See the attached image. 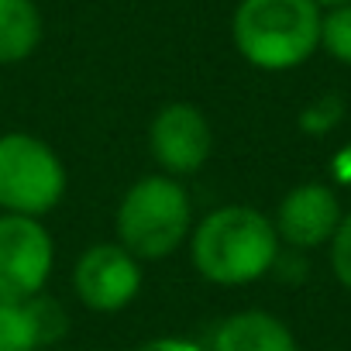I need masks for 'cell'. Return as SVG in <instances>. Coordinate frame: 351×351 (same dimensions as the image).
<instances>
[{
	"mask_svg": "<svg viewBox=\"0 0 351 351\" xmlns=\"http://www.w3.org/2000/svg\"><path fill=\"white\" fill-rule=\"evenodd\" d=\"M279 245L272 217L245 204H224L193 228L190 255L207 282L248 286L279 262Z\"/></svg>",
	"mask_w": 351,
	"mask_h": 351,
	"instance_id": "obj_1",
	"label": "cell"
},
{
	"mask_svg": "<svg viewBox=\"0 0 351 351\" xmlns=\"http://www.w3.org/2000/svg\"><path fill=\"white\" fill-rule=\"evenodd\" d=\"M56 265V245L42 217L0 214V303L42 296Z\"/></svg>",
	"mask_w": 351,
	"mask_h": 351,
	"instance_id": "obj_5",
	"label": "cell"
},
{
	"mask_svg": "<svg viewBox=\"0 0 351 351\" xmlns=\"http://www.w3.org/2000/svg\"><path fill=\"white\" fill-rule=\"evenodd\" d=\"M66 197V165L59 152L28 134H0V210L42 217Z\"/></svg>",
	"mask_w": 351,
	"mask_h": 351,
	"instance_id": "obj_4",
	"label": "cell"
},
{
	"mask_svg": "<svg viewBox=\"0 0 351 351\" xmlns=\"http://www.w3.org/2000/svg\"><path fill=\"white\" fill-rule=\"evenodd\" d=\"M152 158L165 176H193L207 165L214 152V131L200 107L193 104H165L148 128Z\"/></svg>",
	"mask_w": 351,
	"mask_h": 351,
	"instance_id": "obj_7",
	"label": "cell"
},
{
	"mask_svg": "<svg viewBox=\"0 0 351 351\" xmlns=\"http://www.w3.org/2000/svg\"><path fill=\"white\" fill-rule=\"evenodd\" d=\"M330 269H334V279L351 293V210L341 217L330 238Z\"/></svg>",
	"mask_w": 351,
	"mask_h": 351,
	"instance_id": "obj_14",
	"label": "cell"
},
{
	"mask_svg": "<svg viewBox=\"0 0 351 351\" xmlns=\"http://www.w3.org/2000/svg\"><path fill=\"white\" fill-rule=\"evenodd\" d=\"M210 351H300L293 330L265 310H238L221 320Z\"/></svg>",
	"mask_w": 351,
	"mask_h": 351,
	"instance_id": "obj_10",
	"label": "cell"
},
{
	"mask_svg": "<svg viewBox=\"0 0 351 351\" xmlns=\"http://www.w3.org/2000/svg\"><path fill=\"white\" fill-rule=\"evenodd\" d=\"M141 289V262L121 241L90 245L73 265V293L97 313L124 310Z\"/></svg>",
	"mask_w": 351,
	"mask_h": 351,
	"instance_id": "obj_6",
	"label": "cell"
},
{
	"mask_svg": "<svg viewBox=\"0 0 351 351\" xmlns=\"http://www.w3.org/2000/svg\"><path fill=\"white\" fill-rule=\"evenodd\" d=\"M344 117V100L341 97H320L313 104H306V110L300 114V128L306 134H327L341 124Z\"/></svg>",
	"mask_w": 351,
	"mask_h": 351,
	"instance_id": "obj_13",
	"label": "cell"
},
{
	"mask_svg": "<svg viewBox=\"0 0 351 351\" xmlns=\"http://www.w3.org/2000/svg\"><path fill=\"white\" fill-rule=\"evenodd\" d=\"M131 351H204V348L197 341H186V337H152V341L134 344Z\"/></svg>",
	"mask_w": 351,
	"mask_h": 351,
	"instance_id": "obj_15",
	"label": "cell"
},
{
	"mask_svg": "<svg viewBox=\"0 0 351 351\" xmlns=\"http://www.w3.org/2000/svg\"><path fill=\"white\" fill-rule=\"evenodd\" d=\"M320 49L334 62L351 66V4L324 11V18H320Z\"/></svg>",
	"mask_w": 351,
	"mask_h": 351,
	"instance_id": "obj_12",
	"label": "cell"
},
{
	"mask_svg": "<svg viewBox=\"0 0 351 351\" xmlns=\"http://www.w3.org/2000/svg\"><path fill=\"white\" fill-rule=\"evenodd\" d=\"M320 18L317 0H238L231 38L248 66L286 73L320 49Z\"/></svg>",
	"mask_w": 351,
	"mask_h": 351,
	"instance_id": "obj_2",
	"label": "cell"
},
{
	"mask_svg": "<svg viewBox=\"0 0 351 351\" xmlns=\"http://www.w3.org/2000/svg\"><path fill=\"white\" fill-rule=\"evenodd\" d=\"M66 330L59 306L42 296L28 303H0V351H38Z\"/></svg>",
	"mask_w": 351,
	"mask_h": 351,
	"instance_id": "obj_9",
	"label": "cell"
},
{
	"mask_svg": "<svg viewBox=\"0 0 351 351\" xmlns=\"http://www.w3.org/2000/svg\"><path fill=\"white\" fill-rule=\"evenodd\" d=\"M330 176H334L341 186H351V145H344V148L334 155V162H330Z\"/></svg>",
	"mask_w": 351,
	"mask_h": 351,
	"instance_id": "obj_16",
	"label": "cell"
},
{
	"mask_svg": "<svg viewBox=\"0 0 351 351\" xmlns=\"http://www.w3.org/2000/svg\"><path fill=\"white\" fill-rule=\"evenodd\" d=\"M341 217H344L341 200L327 183H300L279 200L272 224L282 245L296 252H310V248L330 245Z\"/></svg>",
	"mask_w": 351,
	"mask_h": 351,
	"instance_id": "obj_8",
	"label": "cell"
},
{
	"mask_svg": "<svg viewBox=\"0 0 351 351\" xmlns=\"http://www.w3.org/2000/svg\"><path fill=\"white\" fill-rule=\"evenodd\" d=\"M114 228L117 241L138 262L165 258L193 234V200L176 176H141L121 197Z\"/></svg>",
	"mask_w": 351,
	"mask_h": 351,
	"instance_id": "obj_3",
	"label": "cell"
},
{
	"mask_svg": "<svg viewBox=\"0 0 351 351\" xmlns=\"http://www.w3.org/2000/svg\"><path fill=\"white\" fill-rule=\"evenodd\" d=\"M344 4H351V0H317V8H320V11H330V8H344Z\"/></svg>",
	"mask_w": 351,
	"mask_h": 351,
	"instance_id": "obj_17",
	"label": "cell"
},
{
	"mask_svg": "<svg viewBox=\"0 0 351 351\" xmlns=\"http://www.w3.org/2000/svg\"><path fill=\"white\" fill-rule=\"evenodd\" d=\"M42 11L35 0H0V66H14L42 45Z\"/></svg>",
	"mask_w": 351,
	"mask_h": 351,
	"instance_id": "obj_11",
	"label": "cell"
}]
</instances>
